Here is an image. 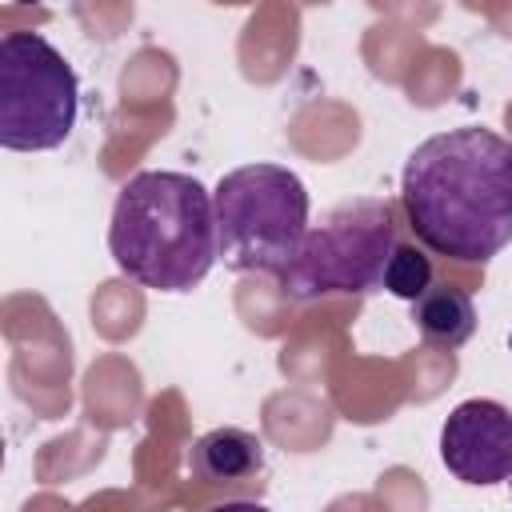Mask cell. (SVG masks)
<instances>
[{
	"mask_svg": "<svg viewBox=\"0 0 512 512\" xmlns=\"http://www.w3.org/2000/svg\"><path fill=\"white\" fill-rule=\"evenodd\" d=\"M108 252L140 288L192 292L220 260L212 192L188 172H136L116 192Z\"/></svg>",
	"mask_w": 512,
	"mask_h": 512,
	"instance_id": "7a4b0ae2",
	"label": "cell"
},
{
	"mask_svg": "<svg viewBox=\"0 0 512 512\" xmlns=\"http://www.w3.org/2000/svg\"><path fill=\"white\" fill-rule=\"evenodd\" d=\"M216 256L232 272H284L308 236V188L284 164H240L220 176Z\"/></svg>",
	"mask_w": 512,
	"mask_h": 512,
	"instance_id": "3957f363",
	"label": "cell"
},
{
	"mask_svg": "<svg viewBox=\"0 0 512 512\" xmlns=\"http://www.w3.org/2000/svg\"><path fill=\"white\" fill-rule=\"evenodd\" d=\"M508 484H512V480H508Z\"/></svg>",
	"mask_w": 512,
	"mask_h": 512,
	"instance_id": "7c38bea8",
	"label": "cell"
},
{
	"mask_svg": "<svg viewBox=\"0 0 512 512\" xmlns=\"http://www.w3.org/2000/svg\"><path fill=\"white\" fill-rule=\"evenodd\" d=\"M80 116L76 68L40 32L0 36V144L8 152L60 148Z\"/></svg>",
	"mask_w": 512,
	"mask_h": 512,
	"instance_id": "5b68a950",
	"label": "cell"
},
{
	"mask_svg": "<svg viewBox=\"0 0 512 512\" xmlns=\"http://www.w3.org/2000/svg\"><path fill=\"white\" fill-rule=\"evenodd\" d=\"M208 512H272V508H264L256 500H224V504H212Z\"/></svg>",
	"mask_w": 512,
	"mask_h": 512,
	"instance_id": "30bf717a",
	"label": "cell"
},
{
	"mask_svg": "<svg viewBox=\"0 0 512 512\" xmlns=\"http://www.w3.org/2000/svg\"><path fill=\"white\" fill-rule=\"evenodd\" d=\"M380 288H388L392 296L416 304L432 288V260L420 248H412V244H396V252L388 256V268H384V284Z\"/></svg>",
	"mask_w": 512,
	"mask_h": 512,
	"instance_id": "9c48e42d",
	"label": "cell"
},
{
	"mask_svg": "<svg viewBox=\"0 0 512 512\" xmlns=\"http://www.w3.org/2000/svg\"><path fill=\"white\" fill-rule=\"evenodd\" d=\"M392 252H396V224L388 200L356 196L336 204L316 228H308L300 252L280 272V284L292 300L368 292L384 284V268Z\"/></svg>",
	"mask_w": 512,
	"mask_h": 512,
	"instance_id": "277c9868",
	"label": "cell"
},
{
	"mask_svg": "<svg viewBox=\"0 0 512 512\" xmlns=\"http://www.w3.org/2000/svg\"><path fill=\"white\" fill-rule=\"evenodd\" d=\"M188 472L204 484H244L264 472V444L244 428H212L192 444Z\"/></svg>",
	"mask_w": 512,
	"mask_h": 512,
	"instance_id": "52a82bcc",
	"label": "cell"
},
{
	"mask_svg": "<svg viewBox=\"0 0 512 512\" xmlns=\"http://www.w3.org/2000/svg\"><path fill=\"white\" fill-rule=\"evenodd\" d=\"M400 200L432 252L488 264L512 244V140L480 124L420 140L404 160Z\"/></svg>",
	"mask_w": 512,
	"mask_h": 512,
	"instance_id": "6da1fadb",
	"label": "cell"
},
{
	"mask_svg": "<svg viewBox=\"0 0 512 512\" xmlns=\"http://www.w3.org/2000/svg\"><path fill=\"white\" fill-rule=\"evenodd\" d=\"M440 460L476 488L512 480V408L488 396L456 404L440 428Z\"/></svg>",
	"mask_w": 512,
	"mask_h": 512,
	"instance_id": "8992f818",
	"label": "cell"
},
{
	"mask_svg": "<svg viewBox=\"0 0 512 512\" xmlns=\"http://www.w3.org/2000/svg\"><path fill=\"white\" fill-rule=\"evenodd\" d=\"M412 320L420 328V336L436 348H460L472 340L476 332V304L464 288H428L416 304H412Z\"/></svg>",
	"mask_w": 512,
	"mask_h": 512,
	"instance_id": "ba28073f",
	"label": "cell"
},
{
	"mask_svg": "<svg viewBox=\"0 0 512 512\" xmlns=\"http://www.w3.org/2000/svg\"><path fill=\"white\" fill-rule=\"evenodd\" d=\"M508 352H512V332H508Z\"/></svg>",
	"mask_w": 512,
	"mask_h": 512,
	"instance_id": "8fae6325",
	"label": "cell"
}]
</instances>
